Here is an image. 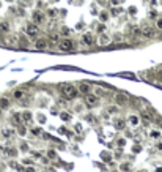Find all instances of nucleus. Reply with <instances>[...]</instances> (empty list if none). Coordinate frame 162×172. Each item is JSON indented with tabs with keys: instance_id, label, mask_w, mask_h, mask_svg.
Returning a JSON list of instances; mask_svg holds the SVG:
<instances>
[{
	"instance_id": "nucleus-34",
	"label": "nucleus",
	"mask_w": 162,
	"mask_h": 172,
	"mask_svg": "<svg viewBox=\"0 0 162 172\" xmlns=\"http://www.w3.org/2000/svg\"><path fill=\"white\" fill-rule=\"evenodd\" d=\"M118 147H124V139H120L118 141Z\"/></svg>"
},
{
	"instance_id": "nucleus-27",
	"label": "nucleus",
	"mask_w": 162,
	"mask_h": 172,
	"mask_svg": "<svg viewBox=\"0 0 162 172\" xmlns=\"http://www.w3.org/2000/svg\"><path fill=\"white\" fill-rule=\"evenodd\" d=\"M25 133H27V131H25L24 126H20V128L17 129V134H19V136H25Z\"/></svg>"
},
{
	"instance_id": "nucleus-7",
	"label": "nucleus",
	"mask_w": 162,
	"mask_h": 172,
	"mask_svg": "<svg viewBox=\"0 0 162 172\" xmlns=\"http://www.w3.org/2000/svg\"><path fill=\"white\" fill-rule=\"evenodd\" d=\"M79 92H80V93H90L91 92V85H88L87 82H80V84H79Z\"/></svg>"
},
{
	"instance_id": "nucleus-30",
	"label": "nucleus",
	"mask_w": 162,
	"mask_h": 172,
	"mask_svg": "<svg viewBox=\"0 0 162 172\" xmlns=\"http://www.w3.org/2000/svg\"><path fill=\"white\" fill-rule=\"evenodd\" d=\"M61 35H69V29L63 27V29H61Z\"/></svg>"
},
{
	"instance_id": "nucleus-31",
	"label": "nucleus",
	"mask_w": 162,
	"mask_h": 172,
	"mask_svg": "<svg viewBox=\"0 0 162 172\" xmlns=\"http://www.w3.org/2000/svg\"><path fill=\"white\" fill-rule=\"evenodd\" d=\"M47 156H49V158H55L57 155H55V152H54V150H49V152H47Z\"/></svg>"
},
{
	"instance_id": "nucleus-19",
	"label": "nucleus",
	"mask_w": 162,
	"mask_h": 172,
	"mask_svg": "<svg viewBox=\"0 0 162 172\" xmlns=\"http://www.w3.org/2000/svg\"><path fill=\"white\" fill-rule=\"evenodd\" d=\"M95 92H96L98 96H105V90H104V88H101V87H95Z\"/></svg>"
},
{
	"instance_id": "nucleus-24",
	"label": "nucleus",
	"mask_w": 162,
	"mask_h": 172,
	"mask_svg": "<svg viewBox=\"0 0 162 172\" xmlns=\"http://www.w3.org/2000/svg\"><path fill=\"white\" fill-rule=\"evenodd\" d=\"M22 117H24V122H25V123H28V122L32 120V114H30V112H24V114H22Z\"/></svg>"
},
{
	"instance_id": "nucleus-16",
	"label": "nucleus",
	"mask_w": 162,
	"mask_h": 172,
	"mask_svg": "<svg viewBox=\"0 0 162 172\" xmlns=\"http://www.w3.org/2000/svg\"><path fill=\"white\" fill-rule=\"evenodd\" d=\"M14 133H16V131H14L13 128H5V129H2V134H3L5 137H11Z\"/></svg>"
},
{
	"instance_id": "nucleus-39",
	"label": "nucleus",
	"mask_w": 162,
	"mask_h": 172,
	"mask_svg": "<svg viewBox=\"0 0 162 172\" xmlns=\"http://www.w3.org/2000/svg\"><path fill=\"white\" fill-rule=\"evenodd\" d=\"M157 149H159V150H161V152H162V142H159V144H157Z\"/></svg>"
},
{
	"instance_id": "nucleus-1",
	"label": "nucleus",
	"mask_w": 162,
	"mask_h": 172,
	"mask_svg": "<svg viewBox=\"0 0 162 172\" xmlns=\"http://www.w3.org/2000/svg\"><path fill=\"white\" fill-rule=\"evenodd\" d=\"M60 93L65 100H74L79 93V88H76L71 84H60Z\"/></svg>"
},
{
	"instance_id": "nucleus-6",
	"label": "nucleus",
	"mask_w": 162,
	"mask_h": 172,
	"mask_svg": "<svg viewBox=\"0 0 162 172\" xmlns=\"http://www.w3.org/2000/svg\"><path fill=\"white\" fill-rule=\"evenodd\" d=\"M10 29H11V25H10V22H8V21L0 22V33H2V35L10 33Z\"/></svg>"
},
{
	"instance_id": "nucleus-18",
	"label": "nucleus",
	"mask_w": 162,
	"mask_h": 172,
	"mask_svg": "<svg viewBox=\"0 0 162 172\" xmlns=\"http://www.w3.org/2000/svg\"><path fill=\"white\" fill-rule=\"evenodd\" d=\"M162 136V133L159 131V129H151V131H149V137L151 139H157V137H161Z\"/></svg>"
},
{
	"instance_id": "nucleus-8",
	"label": "nucleus",
	"mask_w": 162,
	"mask_h": 172,
	"mask_svg": "<svg viewBox=\"0 0 162 172\" xmlns=\"http://www.w3.org/2000/svg\"><path fill=\"white\" fill-rule=\"evenodd\" d=\"M98 44L99 46H107V44H110V37L109 35H101L98 40Z\"/></svg>"
},
{
	"instance_id": "nucleus-36",
	"label": "nucleus",
	"mask_w": 162,
	"mask_h": 172,
	"mask_svg": "<svg viewBox=\"0 0 162 172\" xmlns=\"http://www.w3.org/2000/svg\"><path fill=\"white\" fill-rule=\"evenodd\" d=\"M25 172H36V171H35L33 167H27V169H25Z\"/></svg>"
},
{
	"instance_id": "nucleus-4",
	"label": "nucleus",
	"mask_w": 162,
	"mask_h": 172,
	"mask_svg": "<svg viewBox=\"0 0 162 172\" xmlns=\"http://www.w3.org/2000/svg\"><path fill=\"white\" fill-rule=\"evenodd\" d=\"M72 46H74V43H72L69 38H66V40H61V41H60V49H61V51H71Z\"/></svg>"
},
{
	"instance_id": "nucleus-11",
	"label": "nucleus",
	"mask_w": 162,
	"mask_h": 172,
	"mask_svg": "<svg viewBox=\"0 0 162 172\" xmlns=\"http://www.w3.org/2000/svg\"><path fill=\"white\" fill-rule=\"evenodd\" d=\"M35 47H36V49H41V51H44V49H47V41H46V40H38L36 44H35Z\"/></svg>"
},
{
	"instance_id": "nucleus-35",
	"label": "nucleus",
	"mask_w": 162,
	"mask_h": 172,
	"mask_svg": "<svg viewBox=\"0 0 162 172\" xmlns=\"http://www.w3.org/2000/svg\"><path fill=\"white\" fill-rule=\"evenodd\" d=\"M101 19H102V21H107V14L102 13V14H101Z\"/></svg>"
},
{
	"instance_id": "nucleus-22",
	"label": "nucleus",
	"mask_w": 162,
	"mask_h": 172,
	"mask_svg": "<svg viewBox=\"0 0 162 172\" xmlns=\"http://www.w3.org/2000/svg\"><path fill=\"white\" fill-rule=\"evenodd\" d=\"M142 118L145 120V123H149V122L153 120V118H151V115H149V114H146V112H142Z\"/></svg>"
},
{
	"instance_id": "nucleus-10",
	"label": "nucleus",
	"mask_w": 162,
	"mask_h": 172,
	"mask_svg": "<svg viewBox=\"0 0 162 172\" xmlns=\"http://www.w3.org/2000/svg\"><path fill=\"white\" fill-rule=\"evenodd\" d=\"M82 43L87 44V46H91V44H93V37H91L90 33H85L84 37H82Z\"/></svg>"
},
{
	"instance_id": "nucleus-5",
	"label": "nucleus",
	"mask_w": 162,
	"mask_h": 172,
	"mask_svg": "<svg viewBox=\"0 0 162 172\" xmlns=\"http://www.w3.org/2000/svg\"><path fill=\"white\" fill-rule=\"evenodd\" d=\"M85 103H87V104H90V106L98 104V103H99L98 95H90V93H87V95H85Z\"/></svg>"
},
{
	"instance_id": "nucleus-9",
	"label": "nucleus",
	"mask_w": 162,
	"mask_h": 172,
	"mask_svg": "<svg viewBox=\"0 0 162 172\" xmlns=\"http://www.w3.org/2000/svg\"><path fill=\"white\" fill-rule=\"evenodd\" d=\"M115 100H117V103H120V104H126L128 103V96L123 93H117L115 95Z\"/></svg>"
},
{
	"instance_id": "nucleus-37",
	"label": "nucleus",
	"mask_w": 162,
	"mask_h": 172,
	"mask_svg": "<svg viewBox=\"0 0 162 172\" xmlns=\"http://www.w3.org/2000/svg\"><path fill=\"white\" fill-rule=\"evenodd\" d=\"M159 82H162V70H159Z\"/></svg>"
},
{
	"instance_id": "nucleus-25",
	"label": "nucleus",
	"mask_w": 162,
	"mask_h": 172,
	"mask_svg": "<svg viewBox=\"0 0 162 172\" xmlns=\"http://www.w3.org/2000/svg\"><path fill=\"white\" fill-rule=\"evenodd\" d=\"M120 169H121L123 172H126V171H129V169H131V164H129V163H123V164L120 166Z\"/></svg>"
},
{
	"instance_id": "nucleus-13",
	"label": "nucleus",
	"mask_w": 162,
	"mask_h": 172,
	"mask_svg": "<svg viewBox=\"0 0 162 172\" xmlns=\"http://www.w3.org/2000/svg\"><path fill=\"white\" fill-rule=\"evenodd\" d=\"M124 126H126V123H124L123 118H117V120H115V128L117 129H124Z\"/></svg>"
},
{
	"instance_id": "nucleus-17",
	"label": "nucleus",
	"mask_w": 162,
	"mask_h": 172,
	"mask_svg": "<svg viewBox=\"0 0 162 172\" xmlns=\"http://www.w3.org/2000/svg\"><path fill=\"white\" fill-rule=\"evenodd\" d=\"M0 108L2 109L10 108V100H8V98H0Z\"/></svg>"
},
{
	"instance_id": "nucleus-12",
	"label": "nucleus",
	"mask_w": 162,
	"mask_h": 172,
	"mask_svg": "<svg viewBox=\"0 0 162 172\" xmlns=\"http://www.w3.org/2000/svg\"><path fill=\"white\" fill-rule=\"evenodd\" d=\"M129 125L132 126H138V123H140V118L137 117V115H129Z\"/></svg>"
},
{
	"instance_id": "nucleus-38",
	"label": "nucleus",
	"mask_w": 162,
	"mask_h": 172,
	"mask_svg": "<svg viewBox=\"0 0 162 172\" xmlns=\"http://www.w3.org/2000/svg\"><path fill=\"white\" fill-rule=\"evenodd\" d=\"M154 172H162V166H159V167H156Z\"/></svg>"
},
{
	"instance_id": "nucleus-2",
	"label": "nucleus",
	"mask_w": 162,
	"mask_h": 172,
	"mask_svg": "<svg viewBox=\"0 0 162 172\" xmlns=\"http://www.w3.org/2000/svg\"><path fill=\"white\" fill-rule=\"evenodd\" d=\"M38 25H36V22H28L27 25H25V33L28 35V37H36L38 35Z\"/></svg>"
},
{
	"instance_id": "nucleus-15",
	"label": "nucleus",
	"mask_w": 162,
	"mask_h": 172,
	"mask_svg": "<svg viewBox=\"0 0 162 172\" xmlns=\"http://www.w3.org/2000/svg\"><path fill=\"white\" fill-rule=\"evenodd\" d=\"M17 37H7V40H5V43L7 44H10V46H16L17 44Z\"/></svg>"
},
{
	"instance_id": "nucleus-14",
	"label": "nucleus",
	"mask_w": 162,
	"mask_h": 172,
	"mask_svg": "<svg viewBox=\"0 0 162 172\" xmlns=\"http://www.w3.org/2000/svg\"><path fill=\"white\" fill-rule=\"evenodd\" d=\"M33 19H35V22H36V24L44 22V14H43V13H40V11H36V13L33 14Z\"/></svg>"
},
{
	"instance_id": "nucleus-21",
	"label": "nucleus",
	"mask_w": 162,
	"mask_h": 172,
	"mask_svg": "<svg viewBox=\"0 0 162 172\" xmlns=\"http://www.w3.org/2000/svg\"><path fill=\"white\" fill-rule=\"evenodd\" d=\"M13 95H14V98H16V100H22V98H24V92H22V90H16Z\"/></svg>"
},
{
	"instance_id": "nucleus-32",
	"label": "nucleus",
	"mask_w": 162,
	"mask_h": 172,
	"mask_svg": "<svg viewBox=\"0 0 162 172\" xmlns=\"http://www.w3.org/2000/svg\"><path fill=\"white\" fill-rule=\"evenodd\" d=\"M38 120H40L41 123H44V122H46V117H44L43 114H40V115H38Z\"/></svg>"
},
{
	"instance_id": "nucleus-23",
	"label": "nucleus",
	"mask_w": 162,
	"mask_h": 172,
	"mask_svg": "<svg viewBox=\"0 0 162 172\" xmlns=\"http://www.w3.org/2000/svg\"><path fill=\"white\" fill-rule=\"evenodd\" d=\"M60 117H61V120H65V122H69V120H71V115L68 114V112H61Z\"/></svg>"
},
{
	"instance_id": "nucleus-29",
	"label": "nucleus",
	"mask_w": 162,
	"mask_h": 172,
	"mask_svg": "<svg viewBox=\"0 0 162 172\" xmlns=\"http://www.w3.org/2000/svg\"><path fill=\"white\" fill-rule=\"evenodd\" d=\"M74 109H76V112H82V111H84L82 104H76V106H74Z\"/></svg>"
},
{
	"instance_id": "nucleus-33",
	"label": "nucleus",
	"mask_w": 162,
	"mask_h": 172,
	"mask_svg": "<svg viewBox=\"0 0 162 172\" xmlns=\"http://www.w3.org/2000/svg\"><path fill=\"white\" fill-rule=\"evenodd\" d=\"M102 159H105V161H109V159H110V156H109V153H102Z\"/></svg>"
},
{
	"instance_id": "nucleus-3",
	"label": "nucleus",
	"mask_w": 162,
	"mask_h": 172,
	"mask_svg": "<svg viewBox=\"0 0 162 172\" xmlns=\"http://www.w3.org/2000/svg\"><path fill=\"white\" fill-rule=\"evenodd\" d=\"M140 32H142V37H145V38H153L156 35V30L151 27V25H143Z\"/></svg>"
},
{
	"instance_id": "nucleus-26",
	"label": "nucleus",
	"mask_w": 162,
	"mask_h": 172,
	"mask_svg": "<svg viewBox=\"0 0 162 172\" xmlns=\"http://www.w3.org/2000/svg\"><path fill=\"white\" fill-rule=\"evenodd\" d=\"M32 133H33L35 136H40V134H43V129H41V128H33V129H32Z\"/></svg>"
},
{
	"instance_id": "nucleus-28",
	"label": "nucleus",
	"mask_w": 162,
	"mask_h": 172,
	"mask_svg": "<svg viewBox=\"0 0 162 172\" xmlns=\"http://www.w3.org/2000/svg\"><path fill=\"white\" fill-rule=\"evenodd\" d=\"M156 27H157L159 30H162V17H161V19H157V22H156Z\"/></svg>"
},
{
	"instance_id": "nucleus-20",
	"label": "nucleus",
	"mask_w": 162,
	"mask_h": 172,
	"mask_svg": "<svg viewBox=\"0 0 162 172\" xmlns=\"http://www.w3.org/2000/svg\"><path fill=\"white\" fill-rule=\"evenodd\" d=\"M5 153H7L8 156H16L17 155V150L16 149H7V150H5Z\"/></svg>"
}]
</instances>
